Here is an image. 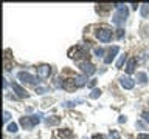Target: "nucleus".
<instances>
[{"mask_svg":"<svg viewBox=\"0 0 149 139\" xmlns=\"http://www.w3.org/2000/svg\"><path fill=\"white\" fill-rule=\"evenodd\" d=\"M79 68H81V71L86 74V76H92V74L96 71L95 65L90 63V62H82L81 65H79Z\"/></svg>","mask_w":149,"mask_h":139,"instance_id":"obj_5","label":"nucleus"},{"mask_svg":"<svg viewBox=\"0 0 149 139\" xmlns=\"http://www.w3.org/2000/svg\"><path fill=\"white\" fill-rule=\"evenodd\" d=\"M40 118H42V114H34V116H30V118H20L19 124L25 130H31L34 125H37L40 122Z\"/></svg>","mask_w":149,"mask_h":139,"instance_id":"obj_2","label":"nucleus"},{"mask_svg":"<svg viewBox=\"0 0 149 139\" xmlns=\"http://www.w3.org/2000/svg\"><path fill=\"white\" fill-rule=\"evenodd\" d=\"M118 51H120L118 46H112V48H110L109 51H107V56L104 57V62H106V63H110L112 60L115 59V56L118 54Z\"/></svg>","mask_w":149,"mask_h":139,"instance_id":"obj_9","label":"nucleus"},{"mask_svg":"<svg viewBox=\"0 0 149 139\" xmlns=\"http://www.w3.org/2000/svg\"><path fill=\"white\" fill-rule=\"evenodd\" d=\"M9 119H11V114H9L8 111H5V113H3V120H5V122H8Z\"/></svg>","mask_w":149,"mask_h":139,"instance_id":"obj_23","label":"nucleus"},{"mask_svg":"<svg viewBox=\"0 0 149 139\" xmlns=\"http://www.w3.org/2000/svg\"><path fill=\"white\" fill-rule=\"evenodd\" d=\"M61 122V118L59 116H50V118L45 119V124L47 125H58Z\"/></svg>","mask_w":149,"mask_h":139,"instance_id":"obj_12","label":"nucleus"},{"mask_svg":"<svg viewBox=\"0 0 149 139\" xmlns=\"http://www.w3.org/2000/svg\"><path fill=\"white\" fill-rule=\"evenodd\" d=\"M95 54L98 56V57H101V56H104V50L102 48H95Z\"/></svg>","mask_w":149,"mask_h":139,"instance_id":"obj_21","label":"nucleus"},{"mask_svg":"<svg viewBox=\"0 0 149 139\" xmlns=\"http://www.w3.org/2000/svg\"><path fill=\"white\" fill-rule=\"evenodd\" d=\"M116 12L113 14V17H112V23H115V25H121L126 19H127V14H129V11H127V8L124 6V5H116Z\"/></svg>","mask_w":149,"mask_h":139,"instance_id":"obj_1","label":"nucleus"},{"mask_svg":"<svg viewBox=\"0 0 149 139\" xmlns=\"http://www.w3.org/2000/svg\"><path fill=\"white\" fill-rule=\"evenodd\" d=\"M58 138L59 139H73V131H72V130H68V128L59 130V131H58Z\"/></svg>","mask_w":149,"mask_h":139,"instance_id":"obj_11","label":"nucleus"},{"mask_svg":"<svg viewBox=\"0 0 149 139\" xmlns=\"http://www.w3.org/2000/svg\"><path fill=\"white\" fill-rule=\"evenodd\" d=\"M6 130H8L9 133H16V131H17V124H14V122H13V124H9Z\"/></svg>","mask_w":149,"mask_h":139,"instance_id":"obj_17","label":"nucleus"},{"mask_svg":"<svg viewBox=\"0 0 149 139\" xmlns=\"http://www.w3.org/2000/svg\"><path fill=\"white\" fill-rule=\"evenodd\" d=\"M110 139H120V133L116 130H110Z\"/></svg>","mask_w":149,"mask_h":139,"instance_id":"obj_20","label":"nucleus"},{"mask_svg":"<svg viewBox=\"0 0 149 139\" xmlns=\"http://www.w3.org/2000/svg\"><path fill=\"white\" fill-rule=\"evenodd\" d=\"M141 116H143V119L149 124V111H143V114H141Z\"/></svg>","mask_w":149,"mask_h":139,"instance_id":"obj_24","label":"nucleus"},{"mask_svg":"<svg viewBox=\"0 0 149 139\" xmlns=\"http://www.w3.org/2000/svg\"><path fill=\"white\" fill-rule=\"evenodd\" d=\"M126 71H127V74H132L135 71V59H130L129 63H127V68H126Z\"/></svg>","mask_w":149,"mask_h":139,"instance_id":"obj_15","label":"nucleus"},{"mask_svg":"<svg viewBox=\"0 0 149 139\" xmlns=\"http://www.w3.org/2000/svg\"><path fill=\"white\" fill-rule=\"evenodd\" d=\"M19 79L23 82V83H30V85H36V83H39V81L33 76L30 73H25V71H20L19 73Z\"/></svg>","mask_w":149,"mask_h":139,"instance_id":"obj_4","label":"nucleus"},{"mask_svg":"<svg viewBox=\"0 0 149 139\" xmlns=\"http://www.w3.org/2000/svg\"><path fill=\"white\" fill-rule=\"evenodd\" d=\"M92 139H107L104 134H93V138Z\"/></svg>","mask_w":149,"mask_h":139,"instance_id":"obj_26","label":"nucleus"},{"mask_svg":"<svg viewBox=\"0 0 149 139\" xmlns=\"http://www.w3.org/2000/svg\"><path fill=\"white\" fill-rule=\"evenodd\" d=\"M120 83H121V87L124 88V90H132L134 88V85H135V82L132 81L130 77H127V76H123V77H120Z\"/></svg>","mask_w":149,"mask_h":139,"instance_id":"obj_8","label":"nucleus"},{"mask_svg":"<svg viewBox=\"0 0 149 139\" xmlns=\"http://www.w3.org/2000/svg\"><path fill=\"white\" fill-rule=\"evenodd\" d=\"M124 60H126V56H120V59H118V62H116V68H121V67H123V63H124Z\"/></svg>","mask_w":149,"mask_h":139,"instance_id":"obj_19","label":"nucleus"},{"mask_svg":"<svg viewBox=\"0 0 149 139\" xmlns=\"http://www.w3.org/2000/svg\"><path fill=\"white\" fill-rule=\"evenodd\" d=\"M118 122H120V124H123V122H126V116H120Z\"/></svg>","mask_w":149,"mask_h":139,"instance_id":"obj_27","label":"nucleus"},{"mask_svg":"<svg viewBox=\"0 0 149 139\" xmlns=\"http://www.w3.org/2000/svg\"><path fill=\"white\" fill-rule=\"evenodd\" d=\"M70 57L73 59H81V57H88V51L79 48V46H76L74 50H72V53H70Z\"/></svg>","mask_w":149,"mask_h":139,"instance_id":"obj_7","label":"nucleus"},{"mask_svg":"<svg viewBox=\"0 0 149 139\" xmlns=\"http://www.w3.org/2000/svg\"><path fill=\"white\" fill-rule=\"evenodd\" d=\"M82 139H87V138H82Z\"/></svg>","mask_w":149,"mask_h":139,"instance_id":"obj_28","label":"nucleus"},{"mask_svg":"<svg viewBox=\"0 0 149 139\" xmlns=\"http://www.w3.org/2000/svg\"><path fill=\"white\" fill-rule=\"evenodd\" d=\"M96 39L101 42H109L112 39V30H109V28H100L96 31Z\"/></svg>","mask_w":149,"mask_h":139,"instance_id":"obj_3","label":"nucleus"},{"mask_svg":"<svg viewBox=\"0 0 149 139\" xmlns=\"http://www.w3.org/2000/svg\"><path fill=\"white\" fill-rule=\"evenodd\" d=\"M74 83H76V87H84L86 85V77L84 76H74Z\"/></svg>","mask_w":149,"mask_h":139,"instance_id":"obj_14","label":"nucleus"},{"mask_svg":"<svg viewBox=\"0 0 149 139\" xmlns=\"http://www.w3.org/2000/svg\"><path fill=\"white\" fill-rule=\"evenodd\" d=\"M137 139H149V134L148 133H140L137 136Z\"/></svg>","mask_w":149,"mask_h":139,"instance_id":"obj_22","label":"nucleus"},{"mask_svg":"<svg viewBox=\"0 0 149 139\" xmlns=\"http://www.w3.org/2000/svg\"><path fill=\"white\" fill-rule=\"evenodd\" d=\"M51 74V67L50 65H40V67H37V76L40 79H47L50 77Z\"/></svg>","mask_w":149,"mask_h":139,"instance_id":"obj_6","label":"nucleus"},{"mask_svg":"<svg viewBox=\"0 0 149 139\" xmlns=\"http://www.w3.org/2000/svg\"><path fill=\"white\" fill-rule=\"evenodd\" d=\"M123 34H124V30H116V37H118V39H121V37H123Z\"/></svg>","mask_w":149,"mask_h":139,"instance_id":"obj_25","label":"nucleus"},{"mask_svg":"<svg viewBox=\"0 0 149 139\" xmlns=\"http://www.w3.org/2000/svg\"><path fill=\"white\" fill-rule=\"evenodd\" d=\"M100 96H101V90H93V91L90 93V97H92V99H98Z\"/></svg>","mask_w":149,"mask_h":139,"instance_id":"obj_18","label":"nucleus"},{"mask_svg":"<svg viewBox=\"0 0 149 139\" xmlns=\"http://www.w3.org/2000/svg\"><path fill=\"white\" fill-rule=\"evenodd\" d=\"M140 12H141V17H146L148 14H149V3L141 5V9H140Z\"/></svg>","mask_w":149,"mask_h":139,"instance_id":"obj_16","label":"nucleus"},{"mask_svg":"<svg viewBox=\"0 0 149 139\" xmlns=\"http://www.w3.org/2000/svg\"><path fill=\"white\" fill-rule=\"evenodd\" d=\"M137 81H138V83L144 85V83L148 82V76H146V73H137Z\"/></svg>","mask_w":149,"mask_h":139,"instance_id":"obj_13","label":"nucleus"},{"mask_svg":"<svg viewBox=\"0 0 149 139\" xmlns=\"http://www.w3.org/2000/svg\"><path fill=\"white\" fill-rule=\"evenodd\" d=\"M11 87H13V90L16 91V94H17L19 97H28V96H30V94H28V93L25 91V88H22L17 82H13Z\"/></svg>","mask_w":149,"mask_h":139,"instance_id":"obj_10","label":"nucleus"}]
</instances>
